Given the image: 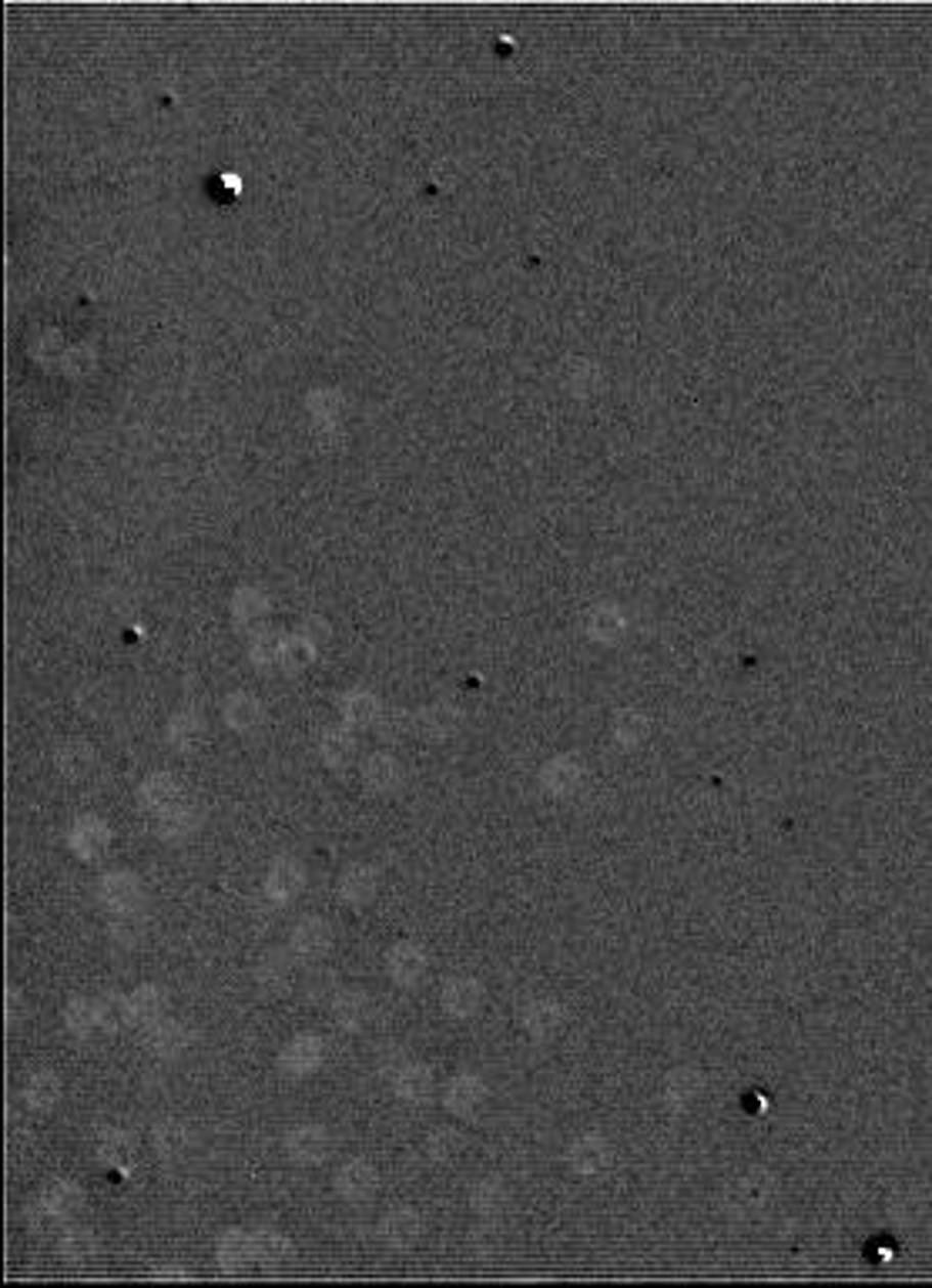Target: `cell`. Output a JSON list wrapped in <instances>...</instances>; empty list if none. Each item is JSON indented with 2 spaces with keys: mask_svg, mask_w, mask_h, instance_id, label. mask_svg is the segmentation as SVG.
<instances>
[{
  "mask_svg": "<svg viewBox=\"0 0 932 1288\" xmlns=\"http://www.w3.org/2000/svg\"><path fill=\"white\" fill-rule=\"evenodd\" d=\"M198 825H202V809L195 806V802H178L175 809H168L159 816V840L181 843V840H188Z\"/></svg>",
  "mask_w": 932,
  "mask_h": 1288,
  "instance_id": "obj_19",
  "label": "cell"
},
{
  "mask_svg": "<svg viewBox=\"0 0 932 1288\" xmlns=\"http://www.w3.org/2000/svg\"><path fill=\"white\" fill-rule=\"evenodd\" d=\"M60 1017H64L68 1034H75V1037H88V1034H94V1030H101L98 1027V1000H94V996H71Z\"/></svg>",
  "mask_w": 932,
  "mask_h": 1288,
  "instance_id": "obj_28",
  "label": "cell"
},
{
  "mask_svg": "<svg viewBox=\"0 0 932 1288\" xmlns=\"http://www.w3.org/2000/svg\"><path fill=\"white\" fill-rule=\"evenodd\" d=\"M601 1164V1145L597 1141H584V1145L574 1148V1168L577 1171H594Z\"/></svg>",
  "mask_w": 932,
  "mask_h": 1288,
  "instance_id": "obj_38",
  "label": "cell"
},
{
  "mask_svg": "<svg viewBox=\"0 0 932 1288\" xmlns=\"http://www.w3.org/2000/svg\"><path fill=\"white\" fill-rule=\"evenodd\" d=\"M128 1011H131V1027H151L154 1020H162L168 1011V996L154 983H141L138 990L128 993Z\"/></svg>",
  "mask_w": 932,
  "mask_h": 1288,
  "instance_id": "obj_17",
  "label": "cell"
},
{
  "mask_svg": "<svg viewBox=\"0 0 932 1288\" xmlns=\"http://www.w3.org/2000/svg\"><path fill=\"white\" fill-rule=\"evenodd\" d=\"M98 899H101V906L112 909L115 916L141 913L144 883L138 879V872H131V869H112L98 879Z\"/></svg>",
  "mask_w": 932,
  "mask_h": 1288,
  "instance_id": "obj_1",
  "label": "cell"
},
{
  "mask_svg": "<svg viewBox=\"0 0 932 1288\" xmlns=\"http://www.w3.org/2000/svg\"><path fill=\"white\" fill-rule=\"evenodd\" d=\"M198 732H202L198 719H191V715H181V719H175V725H172V742L185 748V745L195 742Z\"/></svg>",
  "mask_w": 932,
  "mask_h": 1288,
  "instance_id": "obj_37",
  "label": "cell"
},
{
  "mask_svg": "<svg viewBox=\"0 0 932 1288\" xmlns=\"http://www.w3.org/2000/svg\"><path fill=\"white\" fill-rule=\"evenodd\" d=\"M20 1017H24V1000H20V993H17L14 987H10V990H7V1024L14 1027Z\"/></svg>",
  "mask_w": 932,
  "mask_h": 1288,
  "instance_id": "obj_43",
  "label": "cell"
},
{
  "mask_svg": "<svg viewBox=\"0 0 932 1288\" xmlns=\"http://www.w3.org/2000/svg\"><path fill=\"white\" fill-rule=\"evenodd\" d=\"M306 890V866L296 856H278L272 859L269 872H265L262 893L272 906H289L293 899Z\"/></svg>",
  "mask_w": 932,
  "mask_h": 1288,
  "instance_id": "obj_3",
  "label": "cell"
},
{
  "mask_svg": "<svg viewBox=\"0 0 932 1288\" xmlns=\"http://www.w3.org/2000/svg\"><path fill=\"white\" fill-rule=\"evenodd\" d=\"M353 756V738L343 732H329L322 738V759L329 765H346Z\"/></svg>",
  "mask_w": 932,
  "mask_h": 1288,
  "instance_id": "obj_36",
  "label": "cell"
},
{
  "mask_svg": "<svg viewBox=\"0 0 932 1288\" xmlns=\"http://www.w3.org/2000/svg\"><path fill=\"white\" fill-rule=\"evenodd\" d=\"M138 799H141V806L148 809V812L162 816V812L175 809L178 802H185V792H181V785L175 782V775L159 772V775H151V779L141 785Z\"/></svg>",
  "mask_w": 932,
  "mask_h": 1288,
  "instance_id": "obj_22",
  "label": "cell"
},
{
  "mask_svg": "<svg viewBox=\"0 0 932 1288\" xmlns=\"http://www.w3.org/2000/svg\"><path fill=\"white\" fill-rule=\"evenodd\" d=\"M427 732L430 735H446V732H453V712H446V709H433L430 715H427Z\"/></svg>",
  "mask_w": 932,
  "mask_h": 1288,
  "instance_id": "obj_40",
  "label": "cell"
},
{
  "mask_svg": "<svg viewBox=\"0 0 932 1288\" xmlns=\"http://www.w3.org/2000/svg\"><path fill=\"white\" fill-rule=\"evenodd\" d=\"M463 1148H467V1137L459 1134L456 1127H437V1131L427 1137V1158L437 1164H450L456 1154H463Z\"/></svg>",
  "mask_w": 932,
  "mask_h": 1288,
  "instance_id": "obj_30",
  "label": "cell"
},
{
  "mask_svg": "<svg viewBox=\"0 0 932 1288\" xmlns=\"http://www.w3.org/2000/svg\"><path fill=\"white\" fill-rule=\"evenodd\" d=\"M440 1006L443 1014H450L453 1020H467L474 1017L483 1006V983L474 977H453L443 983L440 993Z\"/></svg>",
  "mask_w": 932,
  "mask_h": 1288,
  "instance_id": "obj_11",
  "label": "cell"
},
{
  "mask_svg": "<svg viewBox=\"0 0 932 1288\" xmlns=\"http://www.w3.org/2000/svg\"><path fill=\"white\" fill-rule=\"evenodd\" d=\"M346 712H349V719L353 722H369L372 715H376V701H372L369 695H353L346 701Z\"/></svg>",
  "mask_w": 932,
  "mask_h": 1288,
  "instance_id": "obj_39",
  "label": "cell"
},
{
  "mask_svg": "<svg viewBox=\"0 0 932 1288\" xmlns=\"http://www.w3.org/2000/svg\"><path fill=\"white\" fill-rule=\"evenodd\" d=\"M483 1101H487V1084H483V1077L477 1074H456L443 1090V1108L456 1117L477 1114L483 1108Z\"/></svg>",
  "mask_w": 932,
  "mask_h": 1288,
  "instance_id": "obj_12",
  "label": "cell"
},
{
  "mask_svg": "<svg viewBox=\"0 0 932 1288\" xmlns=\"http://www.w3.org/2000/svg\"><path fill=\"white\" fill-rule=\"evenodd\" d=\"M135 1137L121 1127H107L98 1137V1161L107 1164V1168H128L135 1161Z\"/></svg>",
  "mask_w": 932,
  "mask_h": 1288,
  "instance_id": "obj_25",
  "label": "cell"
},
{
  "mask_svg": "<svg viewBox=\"0 0 932 1288\" xmlns=\"http://www.w3.org/2000/svg\"><path fill=\"white\" fill-rule=\"evenodd\" d=\"M380 1238H383V1245L386 1248H393V1251H406V1248H413L416 1245V1238H419V1232H423V1221H419V1214L413 1211V1208H396V1211H390V1214H383V1221H380Z\"/></svg>",
  "mask_w": 932,
  "mask_h": 1288,
  "instance_id": "obj_14",
  "label": "cell"
},
{
  "mask_svg": "<svg viewBox=\"0 0 932 1288\" xmlns=\"http://www.w3.org/2000/svg\"><path fill=\"white\" fill-rule=\"evenodd\" d=\"M332 1020L343 1030H362L369 1020V996L362 990H336Z\"/></svg>",
  "mask_w": 932,
  "mask_h": 1288,
  "instance_id": "obj_23",
  "label": "cell"
},
{
  "mask_svg": "<svg viewBox=\"0 0 932 1288\" xmlns=\"http://www.w3.org/2000/svg\"><path fill=\"white\" fill-rule=\"evenodd\" d=\"M289 950L302 963H316L332 950V927L322 916H302L289 937Z\"/></svg>",
  "mask_w": 932,
  "mask_h": 1288,
  "instance_id": "obj_4",
  "label": "cell"
},
{
  "mask_svg": "<svg viewBox=\"0 0 932 1288\" xmlns=\"http://www.w3.org/2000/svg\"><path fill=\"white\" fill-rule=\"evenodd\" d=\"M151 1141H154V1151H159L165 1161L188 1158V1151L195 1148V1134H191V1127L175 1121V1117H168V1121H162L159 1127H154Z\"/></svg>",
  "mask_w": 932,
  "mask_h": 1288,
  "instance_id": "obj_18",
  "label": "cell"
},
{
  "mask_svg": "<svg viewBox=\"0 0 932 1288\" xmlns=\"http://www.w3.org/2000/svg\"><path fill=\"white\" fill-rule=\"evenodd\" d=\"M293 1255H296V1248H293V1242H289V1235L272 1232V1229L256 1232V1265L282 1269V1265L293 1261Z\"/></svg>",
  "mask_w": 932,
  "mask_h": 1288,
  "instance_id": "obj_26",
  "label": "cell"
},
{
  "mask_svg": "<svg viewBox=\"0 0 932 1288\" xmlns=\"http://www.w3.org/2000/svg\"><path fill=\"white\" fill-rule=\"evenodd\" d=\"M141 937H144V919L138 913L115 916V922H112V940H118L121 946H138Z\"/></svg>",
  "mask_w": 932,
  "mask_h": 1288,
  "instance_id": "obj_35",
  "label": "cell"
},
{
  "mask_svg": "<svg viewBox=\"0 0 932 1288\" xmlns=\"http://www.w3.org/2000/svg\"><path fill=\"white\" fill-rule=\"evenodd\" d=\"M68 846L78 859L94 862V859H101L107 853V846H112V829H107V822L101 816H78L75 825H71V832H68Z\"/></svg>",
  "mask_w": 932,
  "mask_h": 1288,
  "instance_id": "obj_6",
  "label": "cell"
},
{
  "mask_svg": "<svg viewBox=\"0 0 932 1288\" xmlns=\"http://www.w3.org/2000/svg\"><path fill=\"white\" fill-rule=\"evenodd\" d=\"M506 1185L500 1182V1177H483V1182H477L474 1188H470V1208H474V1214H480V1218H496V1214H503V1208H506Z\"/></svg>",
  "mask_w": 932,
  "mask_h": 1288,
  "instance_id": "obj_27",
  "label": "cell"
},
{
  "mask_svg": "<svg viewBox=\"0 0 932 1288\" xmlns=\"http://www.w3.org/2000/svg\"><path fill=\"white\" fill-rule=\"evenodd\" d=\"M98 1235L91 1229H64L57 1238V1255L68 1261V1265H88V1261L98 1255Z\"/></svg>",
  "mask_w": 932,
  "mask_h": 1288,
  "instance_id": "obj_24",
  "label": "cell"
},
{
  "mask_svg": "<svg viewBox=\"0 0 932 1288\" xmlns=\"http://www.w3.org/2000/svg\"><path fill=\"white\" fill-rule=\"evenodd\" d=\"M154 1279H188L185 1269H154Z\"/></svg>",
  "mask_w": 932,
  "mask_h": 1288,
  "instance_id": "obj_45",
  "label": "cell"
},
{
  "mask_svg": "<svg viewBox=\"0 0 932 1288\" xmlns=\"http://www.w3.org/2000/svg\"><path fill=\"white\" fill-rule=\"evenodd\" d=\"M282 654H285V664H289V668H299V664H306V661H309V648H302V641L289 644V648H285Z\"/></svg>",
  "mask_w": 932,
  "mask_h": 1288,
  "instance_id": "obj_44",
  "label": "cell"
},
{
  "mask_svg": "<svg viewBox=\"0 0 932 1288\" xmlns=\"http://www.w3.org/2000/svg\"><path fill=\"white\" fill-rule=\"evenodd\" d=\"M393 1090H396V1098H403L409 1104L430 1101V1093H433V1074H430V1067H423V1064H399L396 1071H393Z\"/></svg>",
  "mask_w": 932,
  "mask_h": 1288,
  "instance_id": "obj_20",
  "label": "cell"
},
{
  "mask_svg": "<svg viewBox=\"0 0 932 1288\" xmlns=\"http://www.w3.org/2000/svg\"><path fill=\"white\" fill-rule=\"evenodd\" d=\"M557 1024H561V1006H553L550 1000H537L524 1011V1027L537 1037H547Z\"/></svg>",
  "mask_w": 932,
  "mask_h": 1288,
  "instance_id": "obj_32",
  "label": "cell"
},
{
  "mask_svg": "<svg viewBox=\"0 0 932 1288\" xmlns=\"http://www.w3.org/2000/svg\"><path fill=\"white\" fill-rule=\"evenodd\" d=\"M362 775H366V785L372 792H390V788L399 785V765L390 756H372Z\"/></svg>",
  "mask_w": 932,
  "mask_h": 1288,
  "instance_id": "obj_31",
  "label": "cell"
},
{
  "mask_svg": "<svg viewBox=\"0 0 932 1288\" xmlns=\"http://www.w3.org/2000/svg\"><path fill=\"white\" fill-rule=\"evenodd\" d=\"M376 1185H380V1171L372 1168L366 1158L346 1161L343 1168H339V1174H336L339 1198L356 1201V1205H359V1201H369L372 1195H376Z\"/></svg>",
  "mask_w": 932,
  "mask_h": 1288,
  "instance_id": "obj_9",
  "label": "cell"
},
{
  "mask_svg": "<svg viewBox=\"0 0 932 1288\" xmlns=\"http://www.w3.org/2000/svg\"><path fill=\"white\" fill-rule=\"evenodd\" d=\"M278 654V638L275 635H265V638H259L256 641V661H265L269 664L272 658Z\"/></svg>",
  "mask_w": 932,
  "mask_h": 1288,
  "instance_id": "obj_42",
  "label": "cell"
},
{
  "mask_svg": "<svg viewBox=\"0 0 932 1288\" xmlns=\"http://www.w3.org/2000/svg\"><path fill=\"white\" fill-rule=\"evenodd\" d=\"M332 1151V1137L322 1124H299L285 1134V1154L296 1164H322Z\"/></svg>",
  "mask_w": 932,
  "mask_h": 1288,
  "instance_id": "obj_5",
  "label": "cell"
},
{
  "mask_svg": "<svg viewBox=\"0 0 932 1288\" xmlns=\"http://www.w3.org/2000/svg\"><path fill=\"white\" fill-rule=\"evenodd\" d=\"M60 1093H64V1084H60V1077L54 1071H34L28 1077V1084H24V1104H28L31 1111L47 1114L57 1108Z\"/></svg>",
  "mask_w": 932,
  "mask_h": 1288,
  "instance_id": "obj_21",
  "label": "cell"
},
{
  "mask_svg": "<svg viewBox=\"0 0 932 1288\" xmlns=\"http://www.w3.org/2000/svg\"><path fill=\"white\" fill-rule=\"evenodd\" d=\"M57 765H60V772H64L68 779H81V775L94 765V756H91L88 745H68L64 752H60Z\"/></svg>",
  "mask_w": 932,
  "mask_h": 1288,
  "instance_id": "obj_34",
  "label": "cell"
},
{
  "mask_svg": "<svg viewBox=\"0 0 932 1288\" xmlns=\"http://www.w3.org/2000/svg\"><path fill=\"white\" fill-rule=\"evenodd\" d=\"M259 607H265L256 594H238V601H235V614H238V621H252V617L259 614Z\"/></svg>",
  "mask_w": 932,
  "mask_h": 1288,
  "instance_id": "obj_41",
  "label": "cell"
},
{
  "mask_svg": "<svg viewBox=\"0 0 932 1288\" xmlns=\"http://www.w3.org/2000/svg\"><path fill=\"white\" fill-rule=\"evenodd\" d=\"M225 719H228V725H232V728H238V732H249V728L259 722V704L252 701L249 695H235L232 701H228Z\"/></svg>",
  "mask_w": 932,
  "mask_h": 1288,
  "instance_id": "obj_33",
  "label": "cell"
},
{
  "mask_svg": "<svg viewBox=\"0 0 932 1288\" xmlns=\"http://www.w3.org/2000/svg\"><path fill=\"white\" fill-rule=\"evenodd\" d=\"M380 890V872L369 862H353L339 876V899L349 906H369Z\"/></svg>",
  "mask_w": 932,
  "mask_h": 1288,
  "instance_id": "obj_13",
  "label": "cell"
},
{
  "mask_svg": "<svg viewBox=\"0 0 932 1288\" xmlns=\"http://www.w3.org/2000/svg\"><path fill=\"white\" fill-rule=\"evenodd\" d=\"M215 1258H219L222 1272H246L249 1265H256V1235H249L241 1229H228L219 1238Z\"/></svg>",
  "mask_w": 932,
  "mask_h": 1288,
  "instance_id": "obj_15",
  "label": "cell"
},
{
  "mask_svg": "<svg viewBox=\"0 0 932 1288\" xmlns=\"http://www.w3.org/2000/svg\"><path fill=\"white\" fill-rule=\"evenodd\" d=\"M289 983H293V959H289V950L262 953V959L256 963V987L262 990V996H282Z\"/></svg>",
  "mask_w": 932,
  "mask_h": 1288,
  "instance_id": "obj_16",
  "label": "cell"
},
{
  "mask_svg": "<svg viewBox=\"0 0 932 1288\" xmlns=\"http://www.w3.org/2000/svg\"><path fill=\"white\" fill-rule=\"evenodd\" d=\"M427 950L413 940H399L390 946L386 953V974H390L399 987H413L423 977H427Z\"/></svg>",
  "mask_w": 932,
  "mask_h": 1288,
  "instance_id": "obj_7",
  "label": "cell"
},
{
  "mask_svg": "<svg viewBox=\"0 0 932 1288\" xmlns=\"http://www.w3.org/2000/svg\"><path fill=\"white\" fill-rule=\"evenodd\" d=\"M188 1043H191V1030L185 1024H178V1020L162 1017L154 1020L151 1027H144V1047H148V1054L162 1057V1061H175V1057L188 1050Z\"/></svg>",
  "mask_w": 932,
  "mask_h": 1288,
  "instance_id": "obj_8",
  "label": "cell"
},
{
  "mask_svg": "<svg viewBox=\"0 0 932 1288\" xmlns=\"http://www.w3.org/2000/svg\"><path fill=\"white\" fill-rule=\"evenodd\" d=\"M322 1057H325V1043L319 1034H296L278 1050V1071H282V1077L302 1080L319 1071Z\"/></svg>",
  "mask_w": 932,
  "mask_h": 1288,
  "instance_id": "obj_2",
  "label": "cell"
},
{
  "mask_svg": "<svg viewBox=\"0 0 932 1288\" xmlns=\"http://www.w3.org/2000/svg\"><path fill=\"white\" fill-rule=\"evenodd\" d=\"M98 1027L104 1034H118L121 1027H131V1011L125 993H104L98 996Z\"/></svg>",
  "mask_w": 932,
  "mask_h": 1288,
  "instance_id": "obj_29",
  "label": "cell"
},
{
  "mask_svg": "<svg viewBox=\"0 0 932 1288\" xmlns=\"http://www.w3.org/2000/svg\"><path fill=\"white\" fill-rule=\"evenodd\" d=\"M81 1208H84L81 1185L64 1182V1177L54 1182V1185H47L41 1191V1201H38V1211H41L44 1221H68V1218H75Z\"/></svg>",
  "mask_w": 932,
  "mask_h": 1288,
  "instance_id": "obj_10",
  "label": "cell"
}]
</instances>
